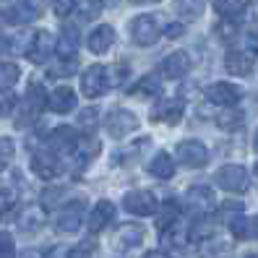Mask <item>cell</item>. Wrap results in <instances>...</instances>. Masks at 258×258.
I'll return each mask as SVG.
<instances>
[{
    "label": "cell",
    "instance_id": "cell-1",
    "mask_svg": "<svg viewBox=\"0 0 258 258\" xmlns=\"http://www.w3.org/2000/svg\"><path fill=\"white\" fill-rule=\"evenodd\" d=\"M110 86H112V76H110L107 66H99L97 63L92 68H86V73L81 76V92L89 99H97L102 94H107Z\"/></svg>",
    "mask_w": 258,
    "mask_h": 258
},
{
    "label": "cell",
    "instance_id": "cell-2",
    "mask_svg": "<svg viewBox=\"0 0 258 258\" xmlns=\"http://www.w3.org/2000/svg\"><path fill=\"white\" fill-rule=\"evenodd\" d=\"M217 185L227 193H245L248 185H250V177H248V170L242 164H224L222 170L214 175Z\"/></svg>",
    "mask_w": 258,
    "mask_h": 258
},
{
    "label": "cell",
    "instance_id": "cell-3",
    "mask_svg": "<svg viewBox=\"0 0 258 258\" xmlns=\"http://www.w3.org/2000/svg\"><path fill=\"white\" fill-rule=\"evenodd\" d=\"M159 34H162V29H159L157 19L149 16V13L146 16H136L131 21V39L139 44V47H151V44H157Z\"/></svg>",
    "mask_w": 258,
    "mask_h": 258
},
{
    "label": "cell",
    "instance_id": "cell-4",
    "mask_svg": "<svg viewBox=\"0 0 258 258\" xmlns=\"http://www.w3.org/2000/svg\"><path fill=\"white\" fill-rule=\"evenodd\" d=\"M84 211H86V204L84 201H71L60 209V217L55 222V230L60 235H76L81 230V222H84Z\"/></svg>",
    "mask_w": 258,
    "mask_h": 258
},
{
    "label": "cell",
    "instance_id": "cell-5",
    "mask_svg": "<svg viewBox=\"0 0 258 258\" xmlns=\"http://www.w3.org/2000/svg\"><path fill=\"white\" fill-rule=\"evenodd\" d=\"M44 11V0H21V3H13L11 8L3 11V19L8 24H32L42 16Z\"/></svg>",
    "mask_w": 258,
    "mask_h": 258
},
{
    "label": "cell",
    "instance_id": "cell-6",
    "mask_svg": "<svg viewBox=\"0 0 258 258\" xmlns=\"http://www.w3.org/2000/svg\"><path fill=\"white\" fill-rule=\"evenodd\" d=\"M136 128H139V120H136V115L128 112V110H112L104 117V131H107L112 139H123V136L133 133Z\"/></svg>",
    "mask_w": 258,
    "mask_h": 258
},
{
    "label": "cell",
    "instance_id": "cell-7",
    "mask_svg": "<svg viewBox=\"0 0 258 258\" xmlns=\"http://www.w3.org/2000/svg\"><path fill=\"white\" fill-rule=\"evenodd\" d=\"M32 170H34V175L42 177V180L57 177L60 172H63V164H60V159H57V151H52V149L37 151V154L32 157Z\"/></svg>",
    "mask_w": 258,
    "mask_h": 258
},
{
    "label": "cell",
    "instance_id": "cell-8",
    "mask_svg": "<svg viewBox=\"0 0 258 258\" xmlns=\"http://www.w3.org/2000/svg\"><path fill=\"white\" fill-rule=\"evenodd\" d=\"M123 206H125V211H131V214H136V217L157 214V209H159L154 193H149V190H131V193H125Z\"/></svg>",
    "mask_w": 258,
    "mask_h": 258
},
{
    "label": "cell",
    "instance_id": "cell-9",
    "mask_svg": "<svg viewBox=\"0 0 258 258\" xmlns=\"http://www.w3.org/2000/svg\"><path fill=\"white\" fill-rule=\"evenodd\" d=\"M177 162L185 167H204L209 162V149L196 139L180 141L177 144Z\"/></svg>",
    "mask_w": 258,
    "mask_h": 258
},
{
    "label": "cell",
    "instance_id": "cell-10",
    "mask_svg": "<svg viewBox=\"0 0 258 258\" xmlns=\"http://www.w3.org/2000/svg\"><path fill=\"white\" fill-rule=\"evenodd\" d=\"M115 219V204L112 201H107V199H102V201H97L94 204V209L89 211V219H86V227H89V232L92 235H97V232H102L104 227H107L110 222Z\"/></svg>",
    "mask_w": 258,
    "mask_h": 258
},
{
    "label": "cell",
    "instance_id": "cell-11",
    "mask_svg": "<svg viewBox=\"0 0 258 258\" xmlns=\"http://www.w3.org/2000/svg\"><path fill=\"white\" fill-rule=\"evenodd\" d=\"M206 97H209V102L219 104V107H232V104L240 102V89L227 81H214L206 86Z\"/></svg>",
    "mask_w": 258,
    "mask_h": 258
},
{
    "label": "cell",
    "instance_id": "cell-12",
    "mask_svg": "<svg viewBox=\"0 0 258 258\" xmlns=\"http://www.w3.org/2000/svg\"><path fill=\"white\" fill-rule=\"evenodd\" d=\"M188 71H190V55L183 52V50L167 55L159 63V73L164 76V79H183Z\"/></svg>",
    "mask_w": 258,
    "mask_h": 258
},
{
    "label": "cell",
    "instance_id": "cell-13",
    "mask_svg": "<svg viewBox=\"0 0 258 258\" xmlns=\"http://www.w3.org/2000/svg\"><path fill=\"white\" fill-rule=\"evenodd\" d=\"M52 50H55V39H52V34H50V32H39V34H34L32 44L26 47V57L32 60V63L42 66L44 60L52 55Z\"/></svg>",
    "mask_w": 258,
    "mask_h": 258
},
{
    "label": "cell",
    "instance_id": "cell-14",
    "mask_svg": "<svg viewBox=\"0 0 258 258\" xmlns=\"http://www.w3.org/2000/svg\"><path fill=\"white\" fill-rule=\"evenodd\" d=\"M115 44V29L110 26V24H102V26H97L92 34H89V39H86V47H89V52H94V55H104L110 47Z\"/></svg>",
    "mask_w": 258,
    "mask_h": 258
},
{
    "label": "cell",
    "instance_id": "cell-15",
    "mask_svg": "<svg viewBox=\"0 0 258 258\" xmlns=\"http://www.w3.org/2000/svg\"><path fill=\"white\" fill-rule=\"evenodd\" d=\"M50 149L52 151H76L79 149V133L68 125H57L52 133H50Z\"/></svg>",
    "mask_w": 258,
    "mask_h": 258
},
{
    "label": "cell",
    "instance_id": "cell-16",
    "mask_svg": "<svg viewBox=\"0 0 258 258\" xmlns=\"http://www.w3.org/2000/svg\"><path fill=\"white\" fill-rule=\"evenodd\" d=\"M188 206L196 214H206V211L214 209V190L206 185H193L188 190Z\"/></svg>",
    "mask_w": 258,
    "mask_h": 258
},
{
    "label": "cell",
    "instance_id": "cell-17",
    "mask_svg": "<svg viewBox=\"0 0 258 258\" xmlns=\"http://www.w3.org/2000/svg\"><path fill=\"white\" fill-rule=\"evenodd\" d=\"M224 68H227V73H232V76H250L253 73V57L248 52L230 50L224 55Z\"/></svg>",
    "mask_w": 258,
    "mask_h": 258
},
{
    "label": "cell",
    "instance_id": "cell-18",
    "mask_svg": "<svg viewBox=\"0 0 258 258\" xmlns=\"http://www.w3.org/2000/svg\"><path fill=\"white\" fill-rule=\"evenodd\" d=\"M57 55L63 60H76V50H79V29L76 24H68L63 29V34H60V42L55 44Z\"/></svg>",
    "mask_w": 258,
    "mask_h": 258
},
{
    "label": "cell",
    "instance_id": "cell-19",
    "mask_svg": "<svg viewBox=\"0 0 258 258\" xmlns=\"http://www.w3.org/2000/svg\"><path fill=\"white\" fill-rule=\"evenodd\" d=\"M141 240H144V227L141 224H123L115 235V245L120 250H131L136 245H141Z\"/></svg>",
    "mask_w": 258,
    "mask_h": 258
},
{
    "label": "cell",
    "instance_id": "cell-20",
    "mask_svg": "<svg viewBox=\"0 0 258 258\" xmlns=\"http://www.w3.org/2000/svg\"><path fill=\"white\" fill-rule=\"evenodd\" d=\"M230 230L237 240H253V237H258V217L237 214L230 219Z\"/></svg>",
    "mask_w": 258,
    "mask_h": 258
},
{
    "label": "cell",
    "instance_id": "cell-21",
    "mask_svg": "<svg viewBox=\"0 0 258 258\" xmlns=\"http://www.w3.org/2000/svg\"><path fill=\"white\" fill-rule=\"evenodd\" d=\"M157 120V123H167V125H177L180 117H183V102L180 99H167L162 102L159 107L154 110V115H151Z\"/></svg>",
    "mask_w": 258,
    "mask_h": 258
},
{
    "label": "cell",
    "instance_id": "cell-22",
    "mask_svg": "<svg viewBox=\"0 0 258 258\" xmlns=\"http://www.w3.org/2000/svg\"><path fill=\"white\" fill-rule=\"evenodd\" d=\"M47 104H50V110L57 112V115L71 112V110L76 107V94H73V89H71V86H57L55 92H52V97L47 99Z\"/></svg>",
    "mask_w": 258,
    "mask_h": 258
},
{
    "label": "cell",
    "instance_id": "cell-23",
    "mask_svg": "<svg viewBox=\"0 0 258 258\" xmlns=\"http://www.w3.org/2000/svg\"><path fill=\"white\" fill-rule=\"evenodd\" d=\"M42 224H44V209H39V206H26V209H21L19 227H21L24 232H37Z\"/></svg>",
    "mask_w": 258,
    "mask_h": 258
},
{
    "label": "cell",
    "instance_id": "cell-24",
    "mask_svg": "<svg viewBox=\"0 0 258 258\" xmlns=\"http://www.w3.org/2000/svg\"><path fill=\"white\" fill-rule=\"evenodd\" d=\"M149 172L154 175V177H159V180H170V177L175 175V162H172V157L167 154V151H159V154L149 162Z\"/></svg>",
    "mask_w": 258,
    "mask_h": 258
},
{
    "label": "cell",
    "instance_id": "cell-25",
    "mask_svg": "<svg viewBox=\"0 0 258 258\" xmlns=\"http://www.w3.org/2000/svg\"><path fill=\"white\" fill-rule=\"evenodd\" d=\"M242 120H245L242 110L232 104V107H222V112L217 115V125H219L222 131H237V128L242 125Z\"/></svg>",
    "mask_w": 258,
    "mask_h": 258
},
{
    "label": "cell",
    "instance_id": "cell-26",
    "mask_svg": "<svg viewBox=\"0 0 258 258\" xmlns=\"http://www.w3.org/2000/svg\"><path fill=\"white\" fill-rule=\"evenodd\" d=\"M245 8H248V0H214V11L219 16H227V19L237 16V13H242Z\"/></svg>",
    "mask_w": 258,
    "mask_h": 258
},
{
    "label": "cell",
    "instance_id": "cell-27",
    "mask_svg": "<svg viewBox=\"0 0 258 258\" xmlns=\"http://www.w3.org/2000/svg\"><path fill=\"white\" fill-rule=\"evenodd\" d=\"M128 92H131L133 97H157V94H159V81L151 79V76H144V79L136 84V86H131Z\"/></svg>",
    "mask_w": 258,
    "mask_h": 258
},
{
    "label": "cell",
    "instance_id": "cell-28",
    "mask_svg": "<svg viewBox=\"0 0 258 258\" xmlns=\"http://www.w3.org/2000/svg\"><path fill=\"white\" fill-rule=\"evenodd\" d=\"M180 219V204L177 201H167L164 206H162V214H159V219H157V227L164 232L167 227H170L172 222H177Z\"/></svg>",
    "mask_w": 258,
    "mask_h": 258
},
{
    "label": "cell",
    "instance_id": "cell-29",
    "mask_svg": "<svg viewBox=\"0 0 258 258\" xmlns=\"http://www.w3.org/2000/svg\"><path fill=\"white\" fill-rule=\"evenodd\" d=\"M19 66H13V63H0V89H11L13 84L19 81Z\"/></svg>",
    "mask_w": 258,
    "mask_h": 258
},
{
    "label": "cell",
    "instance_id": "cell-30",
    "mask_svg": "<svg viewBox=\"0 0 258 258\" xmlns=\"http://www.w3.org/2000/svg\"><path fill=\"white\" fill-rule=\"evenodd\" d=\"M26 102L32 104L34 110H42V107H44V102H47V94H44V86H39L37 81H32V84H29Z\"/></svg>",
    "mask_w": 258,
    "mask_h": 258
},
{
    "label": "cell",
    "instance_id": "cell-31",
    "mask_svg": "<svg viewBox=\"0 0 258 258\" xmlns=\"http://www.w3.org/2000/svg\"><path fill=\"white\" fill-rule=\"evenodd\" d=\"M0 52L6 55L24 52V37H0Z\"/></svg>",
    "mask_w": 258,
    "mask_h": 258
},
{
    "label": "cell",
    "instance_id": "cell-32",
    "mask_svg": "<svg viewBox=\"0 0 258 258\" xmlns=\"http://www.w3.org/2000/svg\"><path fill=\"white\" fill-rule=\"evenodd\" d=\"M0 258H16V242L6 230H0Z\"/></svg>",
    "mask_w": 258,
    "mask_h": 258
},
{
    "label": "cell",
    "instance_id": "cell-33",
    "mask_svg": "<svg viewBox=\"0 0 258 258\" xmlns=\"http://www.w3.org/2000/svg\"><path fill=\"white\" fill-rule=\"evenodd\" d=\"M102 8H104L102 0H86V3H84V11H81V21H92V19H97L99 13H102Z\"/></svg>",
    "mask_w": 258,
    "mask_h": 258
},
{
    "label": "cell",
    "instance_id": "cell-34",
    "mask_svg": "<svg viewBox=\"0 0 258 258\" xmlns=\"http://www.w3.org/2000/svg\"><path fill=\"white\" fill-rule=\"evenodd\" d=\"M13 107H16V97H13V92L11 89H0V112L11 115Z\"/></svg>",
    "mask_w": 258,
    "mask_h": 258
},
{
    "label": "cell",
    "instance_id": "cell-35",
    "mask_svg": "<svg viewBox=\"0 0 258 258\" xmlns=\"http://www.w3.org/2000/svg\"><path fill=\"white\" fill-rule=\"evenodd\" d=\"M222 217L227 219V222H230L232 217H237V214H242V211H245V206H242V201H224L222 206Z\"/></svg>",
    "mask_w": 258,
    "mask_h": 258
},
{
    "label": "cell",
    "instance_id": "cell-36",
    "mask_svg": "<svg viewBox=\"0 0 258 258\" xmlns=\"http://www.w3.org/2000/svg\"><path fill=\"white\" fill-rule=\"evenodd\" d=\"M177 8L185 13V16H199L204 11V3L201 0H177Z\"/></svg>",
    "mask_w": 258,
    "mask_h": 258
},
{
    "label": "cell",
    "instance_id": "cell-37",
    "mask_svg": "<svg viewBox=\"0 0 258 258\" xmlns=\"http://www.w3.org/2000/svg\"><path fill=\"white\" fill-rule=\"evenodd\" d=\"M11 159H13V141L0 139V170H6Z\"/></svg>",
    "mask_w": 258,
    "mask_h": 258
},
{
    "label": "cell",
    "instance_id": "cell-38",
    "mask_svg": "<svg viewBox=\"0 0 258 258\" xmlns=\"http://www.w3.org/2000/svg\"><path fill=\"white\" fill-rule=\"evenodd\" d=\"M76 3H79V0H52V8H55L57 16H68V13L76 8Z\"/></svg>",
    "mask_w": 258,
    "mask_h": 258
},
{
    "label": "cell",
    "instance_id": "cell-39",
    "mask_svg": "<svg viewBox=\"0 0 258 258\" xmlns=\"http://www.w3.org/2000/svg\"><path fill=\"white\" fill-rule=\"evenodd\" d=\"M217 34H219L222 39H232V37H235V24H232V21H222V24L217 26Z\"/></svg>",
    "mask_w": 258,
    "mask_h": 258
},
{
    "label": "cell",
    "instance_id": "cell-40",
    "mask_svg": "<svg viewBox=\"0 0 258 258\" xmlns=\"http://www.w3.org/2000/svg\"><path fill=\"white\" fill-rule=\"evenodd\" d=\"M13 204V193L11 190H0V217H3V211H8Z\"/></svg>",
    "mask_w": 258,
    "mask_h": 258
},
{
    "label": "cell",
    "instance_id": "cell-41",
    "mask_svg": "<svg viewBox=\"0 0 258 258\" xmlns=\"http://www.w3.org/2000/svg\"><path fill=\"white\" fill-rule=\"evenodd\" d=\"M164 34H167V37H180V34H183V24H172V26H167V29H164Z\"/></svg>",
    "mask_w": 258,
    "mask_h": 258
},
{
    "label": "cell",
    "instance_id": "cell-42",
    "mask_svg": "<svg viewBox=\"0 0 258 258\" xmlns=\"http://www.w3.org/2000/svg\"><path fill=\"white\" fill-rule=\"evenodd\" d=\"M94 117H97L94 110H89V112H81V115H79V120H81V123H86V125H94Z\"/></svg>",
    "mask_w": 258,
    "mask_h": 258
},
{
    "label": "cell",
    "instance_id": "cell-43",
    "mask_svg": "<svg viewBox=\"0 0 258 258\" xmlns=\"http://www.w3.org/2000/svg\"><path fill=\"white\" fill-rule=\"evenodd\" d=\"M44 258H68V250H66V248H52Z\"/></svg>",
    "mask_w": 258,
    "mask_h": 258
},
{
    "label": "cell",
    "instance_id": "cell-44",
    "mask_svg": "<svg viewBox=\"0 0 258 258\" xmlns=\"http://www.w3.org/2000/svg\"><path fill=\"white\" fill-rule=\"evenodd\" d=\"M144 258H170V255H167V253H162V250H149Z\"/></svg>",
    "mask_w": 258,
    "mask_h": 258
},
{
    "label": "cell",
    "instance_id": "cell-45",
    "mask_svg": "<svg viewBox=\"0 0 258 258\" xmlns=\"http://www.w3.org/2000/svg\"><path fill=\"white\" fill-rule=\"evenodd\" d=\"M133 6H149V3H159V0H131Z\"/></svg>",
    "mask_w": 258,
    "mask_h": 258
},
{
    "label": "cell",
    "instance_id": "cell-46",
    "mask_svg": "<svg viewBox=\"0 0 258 258\" xmlns=\"http://www.w3.org/2000/svg\"><path fill=\"white\" fill-rule=\"evenodd\" d=\"M250 47L258 52V34H250Z\"/></svg>",
    "mask_w": 258,
    "mask_h": 258
},
{
    "label": "cell",
    "instance_id": "cell-47",
    "mask_svg": "<svg viewBox=\"0 0 258 258\" xmlns=\"http://www.w3.org/2000/svg\"><path fill=\"white\" fill-rule=\"evenodd\" d=\"M253 146H255V151H258V133H255V139H253Z\"/></svg>",
    "mask_w": 258,
    "mask_h": 258
},
{
    "label": "cell",
    "instance_id": "cell-48",
    "mask_svg": "<svg viewBox=\"0 0 258 258\" xmlns=\"http://www.w3.org/2000/svg\"><path fill=\"white\" fill-rule=\"evenodd\" d=\"M245 258H258V255H255V253H253V255H245Z\"/></svg>",
    "mask_w": 258,
    "mask_h": 258
},
{
    "label": "cell",
    "instance_id": "cell-49",
    "mask_svg": "<svg viewBox=\"0 0 258 258\" xmlns=\"http://www.w3.org/2000/svg\"><path fill=\"white\" fill-rule=\"evenodd\" d=\"M255 172H258V167H255Z\"/></svg>",
    "mask_w": 258,
    "mask_h": 258
},
{
    "label": "cell",
    "instance_id": "cell-50",
    "mask_svg": "<svg viewBox=\"0 0 258 258\" xmlns=\"http://www.w3.org/2000/svg\"><path fill=\"white\" fill-rule=\"evenodd\" d=\"M0 3H3V0H0Z\"/></svg>",
    "mask_w": 258,
    "mask_h": 258
}]
</instances>
